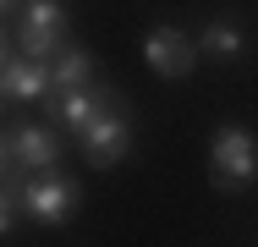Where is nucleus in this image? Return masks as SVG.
Segmentation results:
<instances>
[{"instance_id": "f257e3e1", "label": "nucleus", "mask_w": 258, "mask_h": 247, "mask_svg": "<svg viewBox=\"0 0 258 247\" xmlns=\"http://www.w3.org/2000/svg\"><path fill=\"white\" fill-rule=\"evenodd\" d=\"M126 148H132V127H126V115L115 110V99H110L99 115L83 127V159H88L94 170H110V165L126 159Z\"/></svg>"}, {"instance_id": "f03ea898", "label": "nucleus", "mask_w": 258, "mask_h": 247, "mask_svg": "<svg viewBox=\"0 0 258 247\" xmlns=\"http://www.w3.org/2000/svg\"><path fill=\"white\" fill-rule=\"evenodd\" d=\"M209 159L220 170V187H236V181H253L258 176V143H253V132H242V127H220L214 143H209Z\"/></svg>"}, {"instance_id": "7ed1b4c3", "label": "nucleus", "mask_w": 258, "mask_h": 247, "mask_svg": "<svg viewBox=\"0 0 258 247\" xmlns=\"http://www.w3.org/2000/svg\"><path fill=\"white\" fill-rule=\"evenodd\" d=\"M22 209H28L39 225H60V220L77 209V187H72L66 176H55V165H50V170H39V176L22 187Z\"/></svg>"}, {"instance_id": "20e7f679", "label": "nucleus", "mask_w": 258, "mask_h": 247, "mask_svg": "<svg viewBox=\"0 0 258 247\" xmlns=\"http://www.w3.org/2000/svg\"><path fill=\"white\" fill-rule=\"evenodd\" d=\"M60 22H66V11L55 6V0H28V11L17 17V49L22 55H55L60 44Z\"/></svg>"}, {"instance_id": "39448f33", "label": "nucleus", "mask_w": 258, "mask_h": 247, "mask_svg": "<svg viewBox=\"0 0 258 247\" xmlns=\"http://www.w3.org/2000/svg\"><path fill=\"white\" fill-rule=\"evenodd\" d=\"M0 88H6L11 104H28V99L39 104V99L55 88V66H44L39 55H22V49L11 44L6 49V83H0Z\"/></svg>"}, {"instance_id": "423d86ee", "label": "nucleus", "mask_w": 258, "mask_h": 247, "mask_svg": "<svg viewBox=\"0 0 258 247\" xmlns=\"http://www.w3.org/2000/svg\"><path fill=\"white\" fill-rule=\"evenodd\" d=\"M143 55H149V66H154L159 77H187V72L198 66L192 39H187V33H176V28H154V33H149V44H143Z\"/></svg>"}, {"instance_id": "0eeeda50", "label": "nucleus", "mask_w": 258, "mask_h": 247, "mask_svg": "<svg viewBox=\"0 0 258 247\" xmlns=\"http://www.w3.org/2000/svg\"><path fill=\"white\" fill-rule=\"evenodd\" d=\"M60 143H55L50 127H17L11 138H6V170H17V165H28V170H50Z\"/></svg>"}, {"instance_id": "6e6552de", "label": "nucleus", "mask_w": 258, "mask_h": 247, "mask_svg": "<svg viewBox=\"0 0 258 247\" xmlns=\"http://www.w3.org/2000/svg\"><path fill=\"white\" fill-rule=\"evenodd\" d=\"M110 99H115V94H110L104 83H83V88H55V115H60L66 127H77V132H83V127L99 115Z\"/></svg>"}, {"instance_id": "1a4fd4ad", "label": "nucleus", "mask_w": 258, "mask_h": 247, "mask_svg": "<svg viewBox=\"0 0 258 247\" xmlns=\"http://www.w3.org/2000/svg\"><path fill=\"white\" fill-rule=\"evenodd\" d=\"M83 83H94V60L88 49H66L55 60V88H83Z\"/></svg>"}, {"instance_id": "9d476101", "label": "nucleus", "mask_w": 258, "mask_h": 247, "mask_svg": "<svg viewBox=\"0 0 258 247\" xmlns=\"http://www.w3.org/2000/svg\"><path fill=\"white\" fill-rule=\"evenodd\" d=\"M204 49L214 55V60H236V55H242V33H236L231 22H209V33H204Z\"/></svg>"}]
</instances>
